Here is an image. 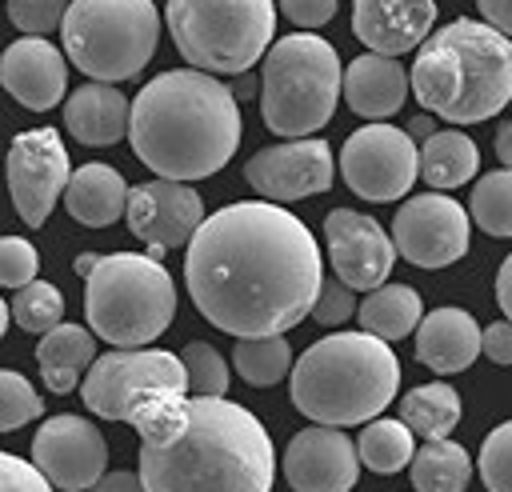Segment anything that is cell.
<instances>
[{"label": "cell", "mask_w": 512, "mask_h": 492, "mask_svg": "<svg viewBox=\"0 0 512 492\" xmlns=\"http://www.w3.org/2000/svg\"><path fill=\"white\" fill-rule=\"evenodd\" d=\"M320 280L316 236L272 200H240L204 216L184 256L192 304L232 336H284L312 312Z\"/></svg>", "instance_id": "6da1fadb"}, {"label": "cell", "mask_w": 512, "mask_h": 492, "mask_svg": "<svg viewBox=\"0 0 512 492\" xmlns=\"http://www.w3.org/2000/svg\"><path fill=\"white\" fill-rule=\"evenodd\" d=\"M128 140L156 176L180 184L204 180L220 172L240 144V104L216 76L172 68L136 92Z\"/></svg>", "instance_id": "7a4b0ae2"}, {"label": "cell", "mask_w": 512, "mask_h": 492, "mask_svg": "<svg viewBox=\"0 0 512 492\" xmlns=\"http://www.w3.org/2000/svg\"><path fill=\"white\" fill-rule=\"evenodd\" d=\"M144 492H272L276 452L264 424L228 396H188L184 428L140 444Z\"/></svg>", "instance_id": "3957f363"}, {"label": "cell", "mask_w": 512, "mask_h": 492, "mask_svg": "<svg viewBox=\"0 0 512 492\" xmlns=\"http://www.w3.org/2000/svg\"><path fill=\"white\" fill-rule=\"evenodd\" d=\"M408 88L424 112L452 124H480L512 100V40L492 24L460 16L420 44Z\"/></svg>", "instance_id": "277c9868"}, {"label": "cell", "mask_w": 512, "mask_h": 492, "mask_svg": "<svg viewBox=\"0 0 512 492\" xmlns=\"http://www.w3.org/2000/svg\"><path fill=\"white\" fill-rule=\"evenodd\" d=\"M288 376L296 412L328 428H348L376 420L392 404L400 360L392 344L372 332H332L308 344Z\"/></svg>", "instance_id": "5b68a950"}, {"label": "cell", "mask_w": 512, "mask_h": 492, "mask_svg": "<svg viewBox=\"0 0 512 492\" xmlns=\"http://www.w3.org/2000/svg\"><path fill=\"white\" fill-rule=\"evenodd\" d=\"M84 312L92 336L116 348H144L172 324L176 284L148 252H108L84 276Z\"/></svg>", "instance_id": "8992f818"}, {"label": "cell", "mask_w": 512, "mask_h": 492, "mask_svg": "<svg viewBox=\"0 0 512 492\" xmlns=\"http://www.w3.org/2000/svg\"><path fill=\"white\" fill-rule=\"evenodd\" d=\"M340 56L316 32H292L264 52L260 116L276 136L300 140L324 128L340 100Z\"/></svg>", "instance_id": "52a82bcc"}, {"label": "cell", "mask_w": 512, "mask_h": 492, "mask_svg": "<svg viewBox=\"0 0 512 492\" xmlns=\"http://www.w3.org/2000/svg\"><path fill=\"white\" fill-rule=\"evenodd\" d=\"M176 52L208 76L248 72L276 36V0H168Z\"/></svg>", "instance_id": "ba28073f"}, {"label": "cell", "mask_w": 512, "mask_h": 492, "mask_svg": "<svg viewBox=\"0 0 512 492\" xmlns=\"http://www.w3.org/2000/svg\"><path fill=\"white\" fill-rule=\"evenodd\" d=\"M60 40L84 76L100 84L132 80L156 52L160 12L152 0H68Z\"/></svg>", "instance_id": "9c48e42d"}, {"label": "cell", "mask_w": 512, "mask_h": 492, "mask_svg": "<svg viewBox=\"0 0 512 492\" xmlns=\"http://www.w3.org/2000/svg\"><path fill=\"white\" fill-rule=\"evenodd\" d=\"M168 392H188V372L180 356L160 348H112L96 356L80 380L84 408L124 424H132L148 404Z\"/></svg>", "instance_id": "30bf717a"}, {"label": "cell", "mask_w": 512, "mask_h": 492, "mask_svg": "<svg viewBox=\"0 0 512 492\" xmlns=\"http://www.w3.org/2000/svg\"><path fill=\"white\" fill-rule=\"evenodd\" d=\"M340 172H344V184L372 204L400 200L420 176V148L404 128L376 120L356 128L344 140Z\"/></svg>", "instance_id": "8fae6325"}, {"label": "cell", "mask_w": 512, "mask_h": 492, "mask_svg": "<svg viewBox=\"0 0 512 492\" xmlns=\"http://www.w3.org/2000/svg\"><path fill=\"white\" fill-rule=\"evenodd\" d=\"M4 176H8V196H12V208L20 212V220L28 228H40L52 216V208L64 196L68 176H72L60 132L56 128L20 132L8 144Z\"/></svg>", "instance_id": "7c38bea8"}, {"label": "cell", "mask_w": 512, "mask_h": 492, "mask_svg": "<svg viewBox=\"0 0 512 492\" xmlns=\"http://www.w3.org/2000/svg\"><path fill=\"white\" fill-rule=\"evenodd\" d=\"M392 244L416 268H448L468 252V212L444 192H420L396 212Z\"/></svg>", "instance_id": "4fadbf2b"}, {"label": "cell", "mask_w": 512, "mask_h": 492, "mask_svg": "<svg viewBox=\"0 0 512 492\" xmlns=\"http://www.w3.org/2000/svg\"><path fill=\"white\" fill-rule=\"evenodd\" d=\"M32 464L60 492H88L108 468V444L84 416H52L32 436Z\"/></svg>", "instance_id": "5bb4252c"}, {"label": "cell", "mask_w": 512, "mask_h": 492, "mask_svg": "<svg viewBox=\"0 0 512 492\" xmlns=\"http://www.w3.org/2000/svg\"><path fill=\"white\" fill-rule=\"evenodd\" d=\"M128 228L136 240L148 244L152 260H164L168 248H180L192 240V232L204 220V200L196 188L180 184V180H148L128 188Z\"/></svg>", "instance_id": "9a60e30c"}, {"label": "cell", "mask_w": 512, "mask_h": 492, "mask_svg": "<svg viewBox=\"0 0 512 492\" xmlns=\"http://www.w3.org/2000/svg\"><path fill=\"white\" fill-rule=\"evenodd\" d=\"M332 148L316 136H300L288 144H272L260 148L248 164H244V180L272 204H288V200H304L316 196L324 188H332Z\"/></svg>", "instance_id": "2e32d148"}, {"label": "cell", "mask_w": 512, "mask_h": 492, "mask_svg": "<svg viewBox=\"0 0 512 492\" xmlns=\"http://www.w3.org/2000/svg\"><path fill=\"white\" fill-rule=\"evenodd\" d=\"M324 240H328V260L336 268V280H344L352 292H372L388 280L396 244L372 216L356 208H332L324 216Z\"/></svg>", "instance_id": "e0dca14e"}, {"label": "cell", "mask_w": 512, "mask_h": 492, "mask_svg": "<svg viewBox=\"0 0 512 492\" xmlns=\"http://www.w3.org/2000/svg\"><path fill=\"white\" fill-rule=\"evenodd\" d=\"M356 476V440H348L340 428H304L284 448V480L292 484V492H348Z\"/></svg>", "instance_id": "ac0fdd59"}, {"label": "cell", "mask_w": 512, "mask_h": 492, "mask_svg": "<svg viewBox=\"0 0 512 492\" xmlns=\"http://www.w3.org/2000/svg\"><path fill=\"white\" fill-rule=\"evenodd\" d=\"M0 84L24 108L48 112L52 104L64 100V88H68L64 52L56 44H48L44 36H20L0 56Z\"/></svg>", "instance_id": "d6986e66"}, {"label": "cell", "mask_w": 512, "mask_h": 492, "mask_svg": "<svg viewBox=\"0 0 512 492\" xmlns=\"http://www.w3.org/2000/svg\"><path fill=\"white\" fill-rule=\"evenodd\" d=\"M436 0H352V32L368 52L400 56L428 40Z\"/></svg>", "instance_id": "ffe728a7"}, {"label": "cell", "mask_w": 512, "mask_h": 492, "mask_svg": "<svg viewBox=\"0 0 512 492\" xmlns=\"http://www.w3.org/2000/svg\"><path fill=\"white\" fill-rule=\"evenodd\" d=\"M340 92H344V100H348V108L356 116L384 120V116H392V112L404 108V96L412 88H408V72H404V64L396 56L368 52V56H356L344 68Z\"/></svg>", "instance_id": "44dd1931"}, {"label": "cell", "mask_w": 512, "mask_h": 492, "mask_svg": "<svg viewBox=\"0 0 512 492\" xmlns=\"http://www.w3.org/2000/svg\"><path fill=\"white\" fill-rule=\"evenodd\" d=\"M480 356V324L464 308H436L416 324V360L440 376L464 372Z\"/></svg>", "instance_id": "7402d4cb"}, {"label": "cell", "mask_w": 512, "mask_h": 492, "mask_svg": "<svg viewBox=\"0 0 512 492\" xmlns=\"http://www.w3.org/2000/svg\"><path fill=\"white\" fill-rule=\"evenodd\" d=\"M128 96L112 84H84L68 96L64 104V128L80 140V144H92V148H104V144H116L120 136H128Z\"/></svg>", "instance_id": "603a6c76"}, {"label": "cell", "mask_w": 512, "mask_h": 492, "mask_svg": "<svg viewBox=\"0 0 512 492\" xmlns=\"http://www.w3.org/2000/svg\"><path fill=\"white\" fill-rule=\"evenodd\" d=\"M64 208L84 228H108L128 208V184H124V176L112 164L92 160V164H84V168H76L68 176Z\"/></svg>", "instance_id": "cb8c5ba5"}, {"label": "cell", "mask_w": 512, "mask_h": 492, "mask_svg": "<svg viewBox=\"0 0 512 492\" xmlns=\"http://www.w3.org/2000/svg\"><path fill=\"white\" fill-rule=\"evenodd\" d=\"M92 360H96V340H92V328H80V324H64L60 320L36 344L40 376H44L48 392H56V396H68L84 380V368Z\"/></svg>", "instance_id": "d4e9b609"}, {"label": "cell", "mask_w": 512, "mask_h": 492, "mask_svg": "<svg viewBox=\"0 0 512 492\" xmlns=\"http://www.w3.org/2000/svg\"><path fill=\"white\" fill-rule=\"evenodd\" d=\"M476 168H480V152H476L472 136H464L460 128H436L420 144V176L436 192L468 184L476 176Z\"/></svg>", "instance_id": "484cf974"}, {"label": "cell", "mask_w": 512, "mask_h": 492, "mask_svg": "<svg viewBox=\"0 0 512 492\" xmlns=\"http://www.w3.org/2000/svg\"><path fill=\"white\" fill-rule=\"evenodd\" d=\"M356 316H360V332H372V336L392 344V340H404L408 332H416L424 308H420L416 288H408V284H380V288H372L356 304Z\"/></svg>", "instance_id": "4316f807"}, {"label": "cell", "mask_w": 512, "mask_h": 492, "mask_svg": "<svg viewBox=\"0 0 512 492\" xmlns=\"http://www.w3.org/2000/svg\"><path fill=\"white\" fill-rule=\"evenodd\" d=\"M412 484L416 492H464L472 480V460L456 440H424V448L412 452Z\"/></svg>", "instance_id": "83f0119b"}, {"label": "cell", "mask_w": 512, "mask_h": 492, "mask_svg": "<svg viewBox=\"0 0 512 492\" xmlns=\"http://www.w3.org/2000/svg\"><path fill=\"white\" fill-rule=\"evenodd\" d=\"M400 420L412 428V436H424V440H444L456 420H460V396L452 384L444 380H432V384H420L412 388L404 400H400Z\"/></svg>", "instance_id": "f1b7e54d"}, {"label": "cell", "mask_w": 512, "mask_h": 492, "mask_svg": "<svg viewBox=\"0 0 512 492\" xmlns=\"http://www.w3.org/2000/svg\"><path fill=\"white\" fill-rule=\"evenodd\" d=\"M412 452H416V440H412V428L404 420H368L364 432L356 436L360 464L380 472V476H392V472L408 468Z\"/></svg>", "instance_id": "f546056e"}, {"label": "cell", "mask_w": 512, "mask_h": 492, "mask_svg": "<svg viewBox=\"0 0 512 492\" xmlns=\"http://www.w3.org/2000/svg\"><path fill=\"white\" fill-rule=\"evenodd\" d=\"M232 368L252 388H268V384H276L292 372V348H288L284 336H236Z\"/></svg>", "instance_id": "4dcf8cb0"}, {"label": "cell", "mask_w": 512, "mask_h": 492, "mask_svg": "<svg viewBox=\"0 0 512 492\" xmlns=\"http://www.w3.org/2000/svg\"><path fill=\"white\" fill-rule=\"evenodd\" d=\"M468 216L488 232V236H512V168L488 172L472 184Z\"/></svg>", "instance_id": "1f68e13d"}, {"label": "cell", "mask_w": 512, "mask_h": 492, "mask_svg": "<svg viewBox=\"0 0 512 492\" xmlns=\"http://www.w3.org/2000/svg\"><path fill=\"white\" fill-rule=\"evenodd\" d=\"M8 308H12V320L36 336H44L48 328H56L64 320V296L48 280H32V284L16 288V300Z\"/></svg>", "instance_id": "d6a6232c"}, {"label": "cell", "mask_w": 512, "mask_h": 492, "mask_svg": "<svg viewBox=\"0 0 512 492\" xmlns=\"http://www.w3.org/2000/svg\"><path fill=\"white\" fill-rule=\"evenodd\" d=\"M180 364H184V372H188L192 396H224V392H228V364H224V356H220L212 344H204V340L184 344Z\"/></svg>", "instance_id": "836d02e7"}, {"label": "cell", "mask_w": 512, "mask_h": 492, "mask_svg": "<svg viewBox=\"0 0 512 492\" xmlns=\"http://www.w3.org/2000/svg\"><path fill=\"white\" fill-rule=\"evenodd\" d=\"M44 408L40 392L24 380V372L16 368H0V432H12L28 420H36Z\"/></svg>", "instance_id": "e575fe53"}, {"label": "cell", "mask_w": 512, "mask_h": 492, "mask_svg": "<svg viewBox=\"0 0 512 492\" xmlns=\"http://www.w3.org/2000/svg\"><path fill=\"white\" fill-rule=\"evenodd\" d=\"M476 472L488 492H512V420H504L484 436Z\"/></svg>", "instance_id": "d590c367"}, {"label": "cell", "mask_w": 512, "mask_h": 492, "mask_svg": "<svg viewBox=\"0 0 512 492\" xmlns=\"http://www.w3.org/2000/svg\"><path fill=\"white\" fill-rule=\"evenodd\" d=\"M68 0H8V20L24 36H48L52 28L64 24Z\"/></svg>", "instance_id": "8d00e7d4"}, {"label": "cell", "mask_w": 512, "mask_h": 492, "mask_svg": "<svg viewBox=\"0 0 512 492\" xmlns=\"http://www.w3.org/2000/svg\"><path fill=\"white\" fill-rule=\"evenodd\" d=\"M40 272V256L24 236H0V284L4 288H24Z\"/></svg>", "instance_id": "74e56055"}, {"label": "cell", "mask_w": 512, "mask_h": 492, "mask_svg": "<svg viewBox=\"0 0 512 492\" xmlns=\"http://www.w3.org/2000/svg\"><path fill=\"white\" fill-rule=\"evenodd\" d=\"M308 316H312L316 324H324V328H336V324H344L348 316H356V292H352L344 280H320V292H316Z\"/></svg>", "instance_id": "f35d334b"}, {"label": "cell", "mask_w": 512, "mask_h": 492, "mask_svg": "<svg viewBox=\"0 0 512 492\" xmlns=\"http://www.w3.org/2000/svg\"><path fill=\"white\" fill-rule=\"evenodd\" d=\"M0 492H52V484L36 464L0 452Z\"/></svg>", "instance_id": "ab89813d"}, {"label": "cell", "mask_w": 512, "mask_h": 492, "mask_svg": "<svg viewBox=\"0 0 512 492\" xmlns=\"http://www.w3.org/2000/svg\"><path fill=\"white\" fill-rule=\"evenodd\" d=\"M280 12L300 28H320L336 16V0H280Z\"/></svg>", "instance_id": "60d3db41"}, {"label": "cell", "mask_w": 512, "mask_h": 492, "mask_svg": "<svg viewBox=\"0 0 512 492\" xmlns=\"http://www.w3.org/2000/svg\"><path fill=\"white\" fill-rule=\"evenodd\" d=\"M480 352L492 364H512V320H496L480 328Z\"/></svg>", "instance_id": "b9f144b4"}, {"label": "cell", "mask_w": 512, "mask_h": 492, "mask_svg": "<svg viewBox=\"0 0 512 492\" xmlns=\"http://www.w3.org/2000/svg\"><path fill=\"white\" fill-rule=\"evenodd\" d=\"M88 492H144V480H140V472L116 468V472H104Z\"/></svg>", "instance_id": "7bdbcfd3"}, {"label": "cell", "mask_w": 512, "mask_h": 492, "mask_svg": "<svg viewBox=\"0 0 512 492\" xmlns=\"http://www.w3.org/2000/svg\"><path fill=\"white\" fill-rule=\"evenodd\" d=\"M476 8L484 16V24H492L500 36L512 40V0H476Z\"/></svg>", "instance_id": "ee69618b"}, {"label": "cell", "mask_w": 512, "mask_h": 492, "mask_svg": "<svg viewBox=\"0 0 512 492\" xmlns=\"http://www.w3.org/2000/svg\"><path fill=\"white\" fill-rule=\"evenodd\" d=\"M496 300H500L504 320H512V252L504 256V264H500V272H496Z\"/></svg>", "instance_id": "f6af8a7d"}, {"label": "cell", "mask_w": 512, "mask_h": 492, "mask_svg": "<svg viewBox=\"0 0 512 492\" xmlns=\"http://www.w3.org/2000/svg\"><path fill=\"white\" fill-rule=\"evenodd\" d=\"M496 156H500L504 168H512V120H504L496 128Z\"/></svg>", "instance_id": "bcb514c9"}, {"label": "cell", "mask_w": 512, "mask_h": 492, "mask_svg": "<svg viewBox=\"0 0 512 492\" xmlns=\"http://www.w3.org/2000/svg\"><path fill=\"white\" fill-rule=\"evenodd\" d=\"M404 132H408L412 140H416V136H420V140H428V136L436 132V120H432L428 112H420V116H412V120H408V128H404Z\"/></svg>", "instance_id": "7dc6e473"}, {"label": "cell", "mask_w": 512, "mask_h": 492, "mask_svg": "<svg viewBox=\"0 0 512 492\" xmlns=\"http://www.w3.org/2000/svg\"><path fill=\"white\" fill-rule=\"evenodd\" d=\"M228 88H232V96H236V104H240V100H248V96H256V88H260V80H252L248 72H240V76H236V84H228Z\"/></svg>", "instance_id": "c3c4849f"}, {"label": "cell", "mask_w": 512, "mask_h": 492, "mask_svg": "<svg viewBox=\"0 0 512 492\" xmlns=\"http://www.w3.org/2000/svg\"><path fill=\"white\" fill-rule=\"evenodd\" d=\"M92 264H96V256L88 252V256H80V260H76V272H80V276H88V272H92Z\"/></svg>", "instance_id": "681fc988"}, {"label": "cell", "mask_w": 512, "mask_h": 492, "mask_svg": "<svg viewBox=\"0 0 512 492\" xmlns=\"http://www.w3.org/2000/svg\"><path fill=\"white\" fill-rule=\"evenodd\" d=\"M8 320H12V308H8V304H4V300H0V336H4V332H8Z\"/></svg>", "instance_id": "f907efd6"}]
</instances>
